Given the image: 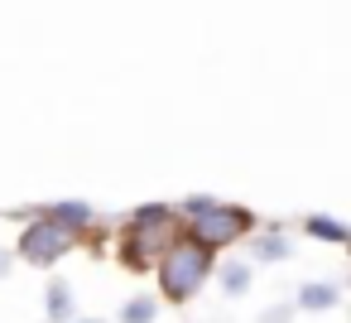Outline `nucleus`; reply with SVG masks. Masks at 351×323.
<instances>
[{
    "instance_id": "obj_5",
    "label": "nucleus",
    "mask_w": 351,
    "mask_h": 323,
    "mask_svg": "<svg viewBox=\"0 0 351 323\" xmlns=\"http://www.w3.org/2000/svg\"><path fill=\"white\" fill-rule=\"evenodd\" d=\"M68 313H73V294H68V285H53V289H49V318L63 323Z\"/></svg>"
},
{
    "instance_id": "obj_1",
    "label": "nucleus",
    "mask_w": 351,
    "mask_h": 323,
    "mask_svg": "<svg viewBox=\"0 0 351 323\" xmlns=\"http://www.w3.org/2000/svg\"><path fill=\"white\" fill-rule=\"evenodd\" d=\"M207 265H212V246H202V241H183V246H173L169 260L159 265V285H164V294H169V299H188V294L202 285Z\"/></svg>"
},
{
    "instance_id": "obj_3",
    "label": "nucleus",
    "mask_w": 351,
    "mask_h": 323,
    "mask_svg": "<svg viewBox=\"0 0 351 323\" xmlns=\"http://www.w3.org/2000/svg\"><path fill=\"white\" fill-rule=\"evenodd\" d=\"M73 241H77V227H68V222H58V217L49 212V217H39V222L25 232L20 251H25V260H34V265H49V260H58V256H63Z\"/></svg>"
},
{
    "instance_id": "obj_10",
    "label": "nucleus",
    "mask_w": 351,
    "mask_h": 323,
    "mask_svg": "<svg viewBox=\"0 0 351 323\" xmlns=\"http://www.w3.org/2000/svg\"><path fill=\"white\" fill-rule=\"evenodd\" d=\"M260 251H265V256H284L289 246H284V241H260Z\"/></svg>"
},
{
    "instance_id": "obj_8",
    "label": "nucleus",
    "mask_w": 351,
    "mask_h": 323,
    "mask_svg": "<svg viewBox=\"0 0 351 323\" xmlns=\"http://www.w3.org/2000/svg\"><path fill=\"white\" fill-rule=\"evenodd\" d=\"M121 323H154V299H130Z\"/></svg>"
},
{
    "instance_id": "obj_12",
    "label": "nucleus",
    "mask_w": 351,
    "mask_h": 323,
    "mask_svg": "<svg viewBox=\"0 0 351 323\" xmlns=\"http://www.w3.org/2000/svg\"><path fill=\"white\" fill-rule=\"evenodd\" d=\"M87 323H97V318H87Z\"/></svg>"
},
{
    "instance_id": "obj_11",
    "label": "nucleus",
    "mask_w": 351,
    "mask_h": 323,
    "mask_svg": "<svg viewBox=\"0 0 351 323\" xmlns=\"http://www.w3.org/2000/svg\"><path fill=\"white\" fill-rule=\"evenodd\" d=\"M284 313H289V309H274V313H265L260 323H284Z\"/></svg>"
},
{
    "instance_id": "obj_9",
    "label": "nucleus",
    "mask_w": 351,
    "mask_h": 323,
    "mask_svg": "<svg viewBox=\"0 0 351 323\" xmlns=\"http://www.w3.org/2000/svg\"><path fill=\"white\" fill-rule=\"evenodd\" d=\"M221 285H226L231 294H241V289L250 285V270H245V265H226V270H221Z\"/></svg>"
},
{
    "instance_id": "obj_7",
    "label": "nucleus",
    "mask_w": 351,
    "mask_h": 323,
    "mask_svg": "<svg viewBox=\"0 0 351 323\" xmlns=\"http://www.w3.org/2000/svg\"><path fill=\"white\" fill-rule=\"evenodd\" d=\"M308 232H313V236H322V241H346V227H341V222H332V217H308Z\"/></svg>"
},
{
    "instance_id": "obj_4",
    "label": "nucleus",
    "mask_w": 351,
    "mask_h": 323,
    "mask_svg": "<svg viewBox=\"0 0 351 323\" xmlns=\"http://www.w3.org/2000/svg\"><path fill=\"white\" fill-rule=\"evenodd\" d=\"M298 304H303V309H332V304H337V285H303Z\"/></svg>"
},
{
    "instance_id": "obj_2",
    "label": "nucleus",
    "mask_w": 351,
    "mask_h": 323,
    "mask_svg": "<svg viewBox=\"0 0 351 323\" xmlns=\"http://www.w3.org/2000/svg\"><path fill=\"white\" fill-rule=\"evenodd\" d=\"M188 212H193V236H197L202 246H226L236 232L250 227V212H241V208H217V203H207V198H193Z\"/></svg>"
},
{
    "instance_id": "obj_6",
    "label": "nucleus",
    "mask_w": 351,
    "mask_h": 323,
    "mask_svg": "<svg viewBox=\"0 0 351 323\" xmlns=\"http://www.w3.org/2000/svg\"><path fill=\"white\" fill-rule=\"evenodd\" d=\"M53 217H58V222H68V227H87V222H92L87 203H58V208H53Z\"/></svg>"
}]
</instances>
